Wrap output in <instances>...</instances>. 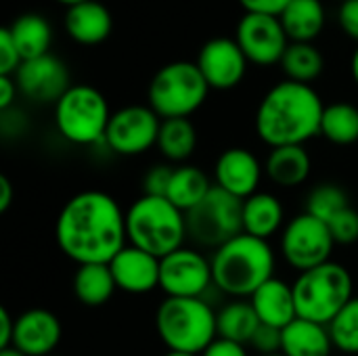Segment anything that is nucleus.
<instances>
[{
	"label": "nucleus",
	"instance_id": "12",
	"mask_svg": "<svg viewBox=\"0 0 358 356\" xmlns=\"http://www.w3.org/2000/svg\"><path fill=\"white\" fill-rule=\"evenodd\" d=\"M162 118L149 105H128L111 113L105 145L124 157L141 155L157 145Z\"/></svg>",
	"mask_w": 358,
	"mask_h": 356
},
{
	"label": "nucleus",
	"instance_id": "35",
	"mask_svg": "<svg viewBox=\"0 0 358 356\" xmlns=\"http://www.w3.org/2000/svg\"><path fill=\"white\" fill-rule=\"evenodd\" d=\"M21 63L23 57L8 31V25L0 27V76H15Z\"/></svg>",
	"mask_w": 358,
	"mask_h": 356
},
{
	"label": "nucleus",
	"instance_id": "4",
	"mask_svg": "<svg viewBox=\"0 0 358 356\" xmlns=\"http://www.w3.org/2000/svg\"><path fill=\"white\" fill-rule=\"evenodd\" d=\"M155 329L168 353L201 356L218 338V313L206 298H166L157 306Z\"/></svg>",
	"mask_w": 358,
	"mask_h": 356
},
{
	"label": "nucleus",
	"instance_id": "25",
	"mask_svg": "<svg viewBox=\"0 0 358 356\" xmlns=\"http://www.w3.org/2000/svg\"><path fill=\"white\" fill-rule=\"evenodd\" d=\"M212 189H214V185L203 170H199L197 166H191V164H180L172 172V180H170L166 197L178 210H182L187 214L197 204H201Z\"/></svg>",
	"mask_w": 358,
	"mask_h": 356
},
{
	"label": "nucleus",
	"instance_id": "38",
	"mask_svg": "<svg viewBox=\"0 0 358 356\" xmlns=\"http://www.w3.org/2000/svg\"><path fill=\"white\" fill-rule=\"evenodd\" d=\"M338 21L342 31L358 42V0H344L340 2Z\"/></svg>",
	"mask_w": 358,
	"mask_h": 356
},
{
	"label": "nucleus",
	"instance_id": "22",
	"mask_svg": "<svg viewBox=\"0 0 358 356\" xmlns=\"http://www.w3.org/2000/svg\"><path fill=\"white\" fill-rule=\"evenodd\" d=\"M310 170H313V162L304 145L275 147L271 149L264 162V172L268 180L285 189L304 185L310 176Z\"/></svg>",
	"mask_w": 358,
	"mask_h": 356
},
{
	"label": "nucleus",
	"instance_id": "27",
	"mask_svg": "<svg viewBox=\"0 0 358 356\" xmlns=\"http://www.w3.org/2000/svg\"><path fill=\"white\" fill-rule=\"evenodd\" d=\"M8 31L23 57V61L27 59H38L42 55L50 52V44H52V27L50 23L38 15V13H25L21 17H17L10 25Z\"/></svg>",
	"mask_w": 358,
	"mask_h": 356
},
{
	"label": "nucleus",
	"instance_id": "6",
	"mask_svg": "<svg viewBox=\"0 0 358 356\" xmlns=\"http://www.w3.org/2000/svg\"><path fill=\"white\" fill-rule=\"evenodd\" d=\"M355 281L350 271L340 262H325L304 271L294 281L298 317L329 325L338 313L355 298Z\"/></svg>",
	"mask_w": 358,
	"mask_h": 356
},
{
	"label": "nucleus",
	"instance_id": "49",
	"mask_svg": "<svg viewBox=\"0 0 358 356\" xmlns=\"http://www.w3.org/2000/svg\"><path fill=\"white\" fill-rule=\"evenodd\" d=\"M48 356H59V355H48Z\"/></svg>",
	"mask_w": 358,
	"mask_h": 356
},
{
	"label": "nucleus",
	"instance_id": "36",
	"mask_svg": "<svg viewBox=\"0 0 358 356\" xmlns=\"http://www.w3.org/2000/svg\"><path fill=\"white\" fill-rule=\"evenodd\" d=\"M172 172L174 168L168 164H157L153 168L147 170V174L143 176V195H153V197H166L170 180H172Z\"/></svg>",
	"mask_w": 358,
	"mask_h": 356
},
{
	"label": "nucleus",
	"instance_id": "13",
	"mask_svg": "<svg viewBox=\"0 0 358 356\" xmlns=\"http://www.w3.org/2000/svg\"><path fill=\"white\" fill-rule=\"evenodd\" d=\"M235 40L248 61L260 67L279 65L289 46V38L283 29L281 19L258 13H245L241 17Z\"/></svg>",
	"mask_w": 358,
	"mask_h": 356
},
{
	"label": "nucleus",
	"instance_id": "1",
	"mask_svg": "<svg viewBox=\"0 0 358 356\" xmlns=\"http://www.w3.org/2000/svg\"><path fill=\"white\" fill-rule=\"evenodd\" d=\"M59 250L82 264H109L126 245V212L105 191L88 189L73 195L55 222Z\"/></svg>",
	"mask_w": 358,
	"mask_h": 356
},
{
	"label": "nucleus",
	"instance_id": "43",
	"mask_svg": "<svg viewBox=\"0 0 358 356\" xmlns=\"http://www.w3.org/2000/svg\"><path fill=\"white\" fill-rule=\"evenodd\" d=\"M13 204V185L8 176H0V212H6Z\"/></svg>",
	"mask_w": 358,
	"mask_h": 356
},
{
	"label": "nucleus",
	"instance_id": "7",
	"mask_svg": "<svg viewBox=\"0 0 358 356\" xmlns=\"http://www.w3.org/2000/svg\"><path fill=\"white\" fill-rule=\"evenodd\" d=\"M210 90L195 61H172L151 78L147 101L162 120L189 118L206 103Z\"/></svg>",
	"mask_w": 358,
	"mask_h": 356
},
{
	"label": "nucleus",
	"instance_id": "19",
	"mask_svg": "<svg viewBox=\"0 0 358 356\" xmlns=\"http://www.w3.org/2000/svg\"><path fill=\"white\" fill-rule=\"evenodd\" d=\"M250 302L262 325L285 329L289 323L298 319L294 285L285 283L279 277H273L262 287H258Z\"/></svg>",
	"mask_w": 358,
	"mask_h": 356
},
{
	"label": "nucleus",
	"instance_id": "2",
	"mask_svg": "<svg viewBox=\"0 0 358 356\" xmlns=\"http://www.w3.org/2000/svg\"><path fill=\"white\" fill-rule=\"evenodd\" d=\"M323 101L310 84L283 80L275 84L256 109V134L271 149L304 145L321 134Z\"/></svg>",
	"mask_w": 358,
	"mask_h": 356
},
{
	"label": "nucleus",
	"instance_id": "24",
	"mask_svg": "<svg viewBox=\"0 0 358 356\" xmlns=\"http://www.w3.org/2000/svg\"><path fill=\"white\" fill-rule=\"evenodd\" d=\"M279 19L289 42H313L325 29L327 15L321 0H292Z\"/></svg>",
	"mask_w": 358,
	"mask_h": 356
},
{
	"label": "nucleus",
	"instance_id": "5",
	"mask_svg": "<svg viewBox=\"0 0 358 356\" xmlns=\"http://www.w3.org/2000/svg\"><path fill=\"white\" fill-rule=\"evenodd\" d=\"M126 235L130 245L162 260L189 239L187 218L168 197L143 195L126 210Z\"/></svg>",
	"mask_w": 358,
	"mask_h": 356
},
{
	"label": "nucleus",
	"instance_id": "30",
	"mask_svg": "<svg viewBox=\"0 0 358 356\" xmlns=\"http://www.w3.org/2000/svg\"><path fill=\"white\" fill-rule=\"evenodd\" d=\"M279 65L283 73L287 76L285 80L313 84L323 73L325 59H323V52L313 42H289Z\"/></svg>",
	"mask_w": 358,
	"mask_h": 356
},
{
	"label": "nucleus",
	"instance_id": "16",
	"mask_svg": "<svg viewBox=\"0 0 358 356\" xmlns=\"http://www.w3.org/2000/svg\"><path fill=\"white\" fill-rule=\"evenodd\" d=\"M264 166L245 147H231L222 151L214 164V185L237 199H248L258 193Z\"/></svg>",
	"mask_w": 358,
	"mask_h": 356
},
{
	"label": "nucleus",
	"instance_id": "29",
	"mask_svg": "<svg viewBox=\"0 0 358 356\" xmlns=\"http://www.w3.org/2000/svg\"><path fill=\"white\" fill-rule=\"evenodd\" d=\"M159 153L172 164H185L197 147V130L189 118L162 120L157 145Z\"/></svg>",
	"mask_w": 358,
	"mask_h": 356
},
{
	"label": "nucleus",
	"instance_id": "18",
	"mask_svg": "<svg viewBox=\"0 0 358 356\" xmlns=\"http://www.w3.org/2000/svg\"><path fill=\"white\" fill-rule=\"evenodd\" d=\"M109 269L120 292L143 296L159 287V258L130 243L109 262Z\"/></svg>",
	"mask_w": 358,
	"mask_h": 356
},
{
	"label": "nucleus",
	"instance_id": "14",
	"mask_svg": "<svg viewBox=\"0 0 358 356\" xmlns=\"http://www.w3.org/2000/svg\"><path fill=\"white\" fill-rule=\"evenodd\" d=\"M19 92L34 103H57L73 84L67 65L52 52L27 59L15 73Z\"/></svg>",
	"mask_w": 358,
	"mask_h": 356
},
{
	"label": "nucleus",
	"instance_id": "10",
	"mask_svg": "<svg viewBox=\"0 0 358 356\" xmlns=\"http://www.w3.org/2000/svg\"><path fill=\"white\" fill-rule=\"evenodd\" d=\"M336 245L327 222L308 212L292 218L281 231V254L285 262L300 273L329 262Z\"/></svg>",
	"mask_w": 358,
	"mask_h": 356
},
{
	"label": "nucleus",
	"instance_id": "40",
	"mask_svg": "<svg viewBox=\"0 0 358 356\" xmlns=\"http://www.w3.org/2000/svg\"><path fill=\"white\" fill-rule=\"evenodd\" d=\"M201 356H250L248 355V346L237 344V342H229L222 338H216Z\"/></svg>",
	"mask_w": 358,
	"mask_h": 356
},
{
	"label": "nucleus",
	"instance_id": "11",
	"mask_svg": "<svg viewBox=\"0 0 358 356\" xmlns=\"http://www.w3.org/2000/svg\"><path fill=\"white\" fill-rule=\"evenodd\" d=\"M214 285L212 260L182 245L159 260V290L166 298H203Z\"/></svg>",
	"mask_w": 358,
	"mask_h": 356
},
{
	"label": "nucleus",
	"instance_id": "42",
	"mask_svg": "<svg viewBox=\"0 0 358 356\" xmlns=\"http://www.w3.org/2000/svg\"><path fill=\"white\" fill-rule=\"evenodd\" d=\"M15 323H17V317H13V315L8 313V308L2 306V308H0V348L13 346Z\"/></svg>",
	"mask_w": 358,
	"mask_h": 356
},
{
	"label": "nucleus",
	"instance_id": "46",
	"mask_svg": "<svg viewBox=\"0 0 358 356\" xmlns=\"http://www.w3.org/2000/svg\"><path fill=\"white\" fill-rule=\"evenodd\" d=\"M57 2H61L65 6H73V4H80V2H86V0H57Z\"/></svg>",
	"mask_w": 358,
	"mask_h": 356
},
{
	"label": "nucleus",
	"instance_id": "50",
	"mask_svg": "<svg viewBox=\"0 0 358 356\" xmlns=\"http://www.w3.org/2000/svg\"><path fill=\"white\" fill-rule=\"evenodd\" d=\"M340 2H344V0H340Z\"/></svg>",
	"mask_w": 358,
	"mask_h": 356
},
{
	"label": "nucleus",
	"instance_id": "45",
	"mask_svg": "<svg viewBox=\"0 0 358 356\" xmlns=\"http://www.w3.org/2000/svg\"><path fill=\"white\" fill-rule=\"evenodd\" d=\"M0 356H27L23 355L21 350H17L15 346H8V348H0Z\"/></svg>",
	"mask_w": 358,
	"mask_h": 356
},
{
	"label": "nucleus",
	"instance_id": "26",
	"mask_svg": "<svg viewBox=\"0 0 358 356\" xmlns=\"http://www.w3.org/2000/svg\"><path fill=\"white\" fill-rule=\"evenodd\" d=\"M117 285L109 264H82L73 275V294L80 304L96 308L107 304Z\"/></svg>",
	"mask_w": 358,
	"mask_h": 356
},
{
	"label": "nucleus",
	"instance_id": "21",
	"mask_svg": "<svg viewBox=\"0 0 358 356\" xmlns=\"http://www.w3.org/2000/svg\"><path fill=\"white\" fill-rule=\"evenodd\" d=\"M285 227V208L273 193L258 191L243 199V233L268 241Z\"/></svg>",
	"mask_w": 358,
	"mask_h": 356
},
{
	"label": "nucleus",
	"instance_id": "32",
	"mask_svg": "<svg viewBox=\"0 0 358 356\" xmlns=\"http://www.w3.org/2000/svg\"><path fill=\"white\" fill-rule=\"evenodd\" d=\"M346 208H350L348 193L334 183H323L308 193L304 212H308L310 216H315L323 222H329L334 216H338Z\"/></svg>",
	"mask_w": 358,
	"mask_h": 356
},
{
	"label": "nucleus",
	"instance_id": "33",
	"mask_svg": "<svg viewBox=\"0 0 358 356\" xmlns=\"http://www.w3.org/2000/svg\"><path fill=\"white\" fill-rule=\"evenodd\" d=\"M327 327L336 350L344 355H358V296L338 313Z\"/></svg>",
	"mask_w": 358,
	"mask_h": 356
},
{
	"label": "nucleus",
	"instance_id": "31",
	"mask_svg": "<svg viewBox=\"0 0 358 356\" xmlns=\"http://www.w3.org/2000/svg\"><path fill=\"white\" fill-rule=\"evenodd\" d=\"M321 136L331 145H355L358 141V107L352 103L325 105L321 118Z\"/></svg>",
	"mask_w": 358,
	"mask_h": 356
},
{
	"label": "nucleus",
	"instance_id": "34",
	"mask_svg": "<svg viewBox=\"0 0 358 356\" xmlns=\"http://www.w3.org/2000/svg\"><path fill=\"white\" fill-rule=\"evenodd\" d=\"M327 227L338 245H350L358 241V212L352 206L342 210L338 216H334L327 222Z\"/></svg>",
	"mask_w": 358,
	"mask_h": 356
},
{
	"label": "nucleus",
	"instance_id": "15",
	"mask_svg": "<svg viewBox=\"0 0 358 356\" xmlns=\"http://www.w3.org/2000/svg\"><path fill=\"white\" fill-rule=\"evenodd\" d=\"M195 63L212 90H231L245 78L250 61L235 38L220 36L201 46Z\"/></svg>",
	"mask_w": 358,
	"mask_h": 356
},
{
	"label": "nucleus",
	"instance_id": "48",
	"mask_svg": "<svg viewBox=\"0 0 358 356\" xmlns=\"http://www.w3.org/2000/svg\"><path fill=\"white\" fill-rule=\"evenodd\" d=\"M268 356H285V355H268Z\"/></svg>",
	"mask_w": 358,
	"mask_h": 356
},
{
	"label": "nucleus",
	"instance_id": "8",
	"mask_svg": "<svg viewBox=\"0 0 358 356\" xmlns=\"http://www.w3.org/2000/svg\"><path fill=\"white\" fill-rule=\"evenodd\" d=\"M111 120L105 94L88 84H73L55 103L57 132L73 145H96L105 141Z\"/></svg>",
	"mask_w": 358,
	"mask_h": 356
},
{
	"label": "nucleus",
	"instance_id": "9",
	"mask_svg": "<svg viewBox=\"0 0 358 356\" xmlns=\"http://www.w3.org/2000/svg\"><path fill=\"white\" fill-rule=\"evenodd\" d=\"M185 218L187 237L197 248L216 252L243 233V201L214 185L208 197L189 210Z\"/></svg>",
	"mask_w": 358,
	"mask_h": 356
},
{
	"label": "nucleus",
	"instance_id": "41",
	"mask_svg": "<svg viewBox=\"0 0 358 356\" xmlns=\"http://www.w3.org/2000/svg\"><path fill=\"white\" fill-rule=\"evenodd\" d=\"M17 92H19V86L15 82V76H0V111L13 109Z\"/></svg>",
	"mask_w": 358,
	"mask_h": 356
},
{
	"label": "nucleus",
	"instance_id": "3",
	"mask_svg": "<svg viewBox=\"0 0 358 356\" xmlns=\"http://www.w3.org/2000/svg\"><path fill=\"white\" fill-rule=\"evenodd\" d=\"M214 287L233 300H250L258 287L275 277V250L268 241L241 233L210 256Z\"/></svg>",
	"mask_w": 358,
	"mask_h": 356
},
{
	"label": "nucleus",
	"instance_id": "47",
	"mask_svg": "<svg viewBox=\"0 0 358 356\" xmlns=\"http://www.w3.org/2000/svg\"><path fill=\"white\" fill-rule=\"evenodd\" d=\"M164 356H197V355H182V353H168V355Z\"/></svg>",
	"mask_w": 358,
	"mask_h": 356
},
{
	"label": "nucleus",
	"instance_id": "39",
	"mask_svg": "<svg viewBox=\"0 0 358 356\" xmlns=\"http://www.w3.org/2000/svg\"><path fill=\"white\" fill-rule=\"evenodd\" d=\"M239 2L245 8V13L281 17V13L289 6L292 0H239Z\"/></svg>",
	"mask_w": 358,
	"mask_h": 356
},
{
	"label": "nucleus",
	"instance_id": "44",
	"mask_svg": "<svg viewBox=\"0 0 358 356\" xmlns=\"http://www.w3.org/2000/svg\"><path fill=\"white\" fill-rule=\"evenodd\" d=\"M350 71H352L355 82L358 84V46H357V50L352 52V59H350Z\"/></svg>",
	"mask_w": 358,
	"mask_h": 356
},
{
	"label": "nucleus",
	"instance_id": "17",
	"mask_svg": "<svg viewBox=\"0 0 358 356\" xmlns=\"http://www.w3.org/2000/svg\"><path fill=\"white\" fill-rule=\"evenodd\" d=\"M63 336L61 321L46 308H29L17 317L13 346L27 356L55 355Z\"/></svg>",
	"mask_w": 358,
	"mask_h": 356
},
{
	"label": "nucleus",
	"instance_id": "28",
	"mask_svg": "<svg viewBox=\"0 0 358 356\" xmlns=\"http://www.w3.org/2000/svg\"><path fill=\"white\" fill-rule=\"evenodd\" d=\"M260 319L250 300H231L218 311V338L250 346Z\"/></svg>",
	"mask_w": 358,
	"mask_h": 356
},
{
	"label": "nucleus",
	"instance_id": "23",
	"mask_svg": "<svg viewBox=\"0 0 358 356\" xmlns=\"http://www.w3.org/2000/svg\"><path fill=\"white\" fill-rule=\"evenodd\" d=\"M334 340L327 325L296 319L283 329L281 355L285 356H329L334 350Z\"/></svg>",
	"mask_w": 358,
	"mask_h": 356
},
{
	"label": "nucleus",
	"instance_id": "20",
	"mask_svg": "<svg viewBox=\"0 0 358 356\" xmlns=\"http://www.w3.org/2000/svg\"><path fill=\"white\" fill-rule=\"evenodd\" d=\"M63 23H65L69 38L82 46H94V44L105 42L113 27L109 8L96 0H86V2L67 6Z\"/></svg>",
	"mask_w": 358,
	"mask_h": 356
},
{
	"label": "nucleus",
	"instance_id": "37",
	"mask_svg": "<svg viewBox=\"0 0 358 356\" xmlns=\"http://www.w3.org/2000/svg\"><path fill=\"white\" fill-rule=\"evenodd\" d=\"M258 356H268V355H281V346H283V329L277 327H268L262 325L258 327L252 344H250Z\"/></svg>",
	"mask_w": 358,
	"mask_h": 356
}]
</instances>
